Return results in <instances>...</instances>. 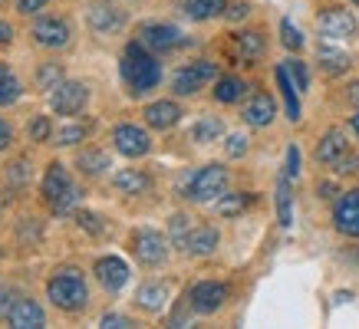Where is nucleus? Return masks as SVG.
I'll use <instances>...</instances> for the list:
<instances>
[{"instance_id":"nucleus-15","label":"nucleus","mask_w":359,"mask_h":329,"mask_svg":"<svg viewBox=\"0 0 359 329\" xmlns=\"http://www.w3.org/2000/svg\"><path fill=\"white\" fill-rule=\"evenodd\" d=\"M93 270H96L99 284L106 286L109 293H116V290H122V286L129 284V267H126V260H119V257H99Z\"/></svg>"},{"instance_id":"nucleus-13","label":"nucleus","mask_w":359,"mask_h":329,"mask_svg":"<svg viewBox=\"0 0 359 329\" xmlns=\"http://www.w3.org/2000/svg\"><path fill=\"white\" fill-rule=\"evenodd\" d=\"M333 220H337L339 234H346V237H359V188L356 191H346V195L337 201V208H333Z\"/></svg>"},{"instance_id":"nucleus-48","label":"nucleus","mask_w":359,"mask_h":329,"mask_svg":"<svg viewBox=\"0 0 359 329\" xmlns=\"http://www.w3.org/2000/svg\"><path fill=\"white\" fill-rule=\"evenodd\" d=\"M7 145H11V129H7V125L0 122V152H4Z\"/></svg>"},{"instance_id":"nucleus-20","label":"nucleus","mask_w":359,"mask_h":329,"mask_svg":"<svg viewBox=\"0 0 359 329\" xmlns=\"http://www.w3.org/2000/svg\"><path fill=\"white\" fill-rule=\"evenodd\" d=\"M112 185L119 188L122 195H145V191L152 188V181H149V175L139 172V168H122L119 175L112 178Z\"/></svg>"},{"instance_id":"nucleus-36","label":"nucleus","mask_w":359,"mask_h":329,"mask_svg":"<svg viewBox=\"0 0 359 329\" xmlns=\"http://www.w3.org/2000/svg\"><path fill=\"white\" fill-rule=\"evenodd\" d=\"M86 125H66V129L56 132V145H76L86 139Z\"/></svg>"},{"instance_id":"nucleus-37","label":"nucleus","mask_w":359,"mask_h":329,"mask_svg":"<svg viewBox=\"0 0 359 329\" xmlns=\"http://www.w3.org/2000/svg\"><path fill=\"white\" fill-rule=\"evenodd\" d=\"M333 172H337V175H353V172H359V155L356 152L339 155L337 162H333Z\"/></svg>"},{"instance_id":"nucleus-21","label":"nucleus","mask_w":359,"mask_h":329,"mask_svg":"<svg viewBox=\"0 0 359 329\" xmlns=\"http://www.w3.org/2000/svg\"><path fill=\"white\" fill-rule=\"evenodd\" d=\"M218 230L215 227H195L188 230V241H185V251L195 253V257H205V253H211L215 247H218Z\"/></svg>"},{"instance_id":"nucleus-6","label":"nucleus","mask_w":359,"mask_h":329,"mask_svg":"<svg viewBox=\"0 0 359 329\" xmlns=\"http://www.w3.org/2000/svg\"><path fill=\"white\" fill-rule=\"evenodd\" d=\"M139 43L149 46L152 53H172V50H178L185 43V36L172 23H145L139 30Z\"/></svg>"},{"instance_id":"nucleus-27","label":"nucleus","mask_w":359,"mask_h":329,"mask_svg":"<svg viewBox=\"0 0 359 329\" xmlns=\"http://www.w3.org/2000/svg\"><path fill=\"white\" fill-rule=\"evenodd\" d=\"M244 92H248V86H244L238 76H221L218 83H215V99H218V102H224V106L238 102Z\"/></svg>"},{"instance_id":"nucleus-26","label":"nucleus","mask_w":359,"mask_h":329,"mask_svg":"<svg viewBox=\"0 0 359 329\" xmlns=\"http://www.w3.org/2000/svg\"><path fill=\"white\" fill-rule=\"evenodd\" d=\"M316 56H320V66L327 69L330 76H339V73H346V69H349V56L343 53V50H333V46L320 43Z\"/></svg>"},{"instance_id":"nucleus-43","label":"nucleus","mask_w":359,"mask_h":329,"mask_svg":"<svg viewBox=\"0 0 359 329\" xmlns=\"http://www.w3.org/2000/svg\"><path fill=\"white\" fill-rule=\"evenodd\" d=\"M102 326L106 329H126V326H132V319L119 316V313H106V316H102Z\"/></svg>"},{"instance_id":"nucleus-25","label":"nucleus","mask_w":359,"mask_h":329,"mask_svg":"<svg viewBox=\"0 0 359 329\" xmlns=\"http://www.w3.org/2000/svg\"><path fill=\"white\" fill-rule=\"evenodd\" d=\"M182 10L191 17V20H211L218 13L228 10V0H185Z\"/></svg>"},{"instance_id":"nucleus-7","label":"nucleus","mask_w":359,"mask_h":329,"mask_svg":"<svg viewBox=\"0 0 359 329\" xmlns=\"http://www.w3.org/2000/svg\"><path fill=\"white\" fill-rule=\"evenodd\" d=\"M224 300H228V286L218 284V280H201V284L191 286V293H188V303L195 313L201 316H211V313H218L224 307Z\"/></svg>"},{"instance_id":"nucleus-8","label":"nucleus","mask_w":359,"mask_h":329,"mask_svg":"<svg viewBox=\"0 0 359 329\" xmlns=\"http://www.w3.org/2000/svg\"><path fill=\"white\" fill-rule=\"evenodd\" d=\"M86 102H89V89L83 83H73V79L60 83L50 92V106H53L56 115H76V112H83Z\"/></svg>"},{"instance_id":"nucleus-10","label":"nucleus","mask_w":359,"mask_h":329,"mask_svg":"<svg viewBox=\"0 0 359 329\" xmlns=\"http://www.w3.org/2000/svg\"><path fill=\"white\" fill-rule=\"evenodd\" d=\"M320 33L327 36V40H349L353 33H356V17L343 7H330V10L320 13Z\"/></svg>"},{"instance_id":"nucleus-40","label":"nucleus","mask_w":359,"mask_h":329,"mask_svg":"<svg viewBox=\"0 0 359 329\" xmlns=\"http://www.w3.org/2000/svg\"><path fill=\"white\" fill-rule=\"evenodd\" d=\"M283 175L290 178V181L300 175V148H297V145H290V148H287V168H283Z\"/></svg>"},{"instance_id":"nucleus-32","label":"nucleus","mask_w":359,"mask_h":329,"mask_svg":"<svg viewBox=\"0 0 359 329\" xmlns=\"http://www.w3.org/2000/svg\"><path fill=\"white\" fill-rule=\"evenodd\" d=\"M79 168H83L86 175H99L102 168H109V158L102 152H83L79 155Z\"/></svg>"},{"instance_id":"nucleus-34","label":"nucleus","mask_w":359,"mask_h":329,"mask_svg":"<svg viewBox=\"0 0 359 329\" xmlns=\"http://www.w3.org/2000/svg\"><path fill=\"white\" fill-rule=\"evenodd\" d=\"M50 135H53V129H50V119H46V115H36V119L27 125V139H30V142H46Z\"/></svg>"},{"instance_id":"nucleus-12","label":"nucleus","mask_w":359,"mask_h":329,"mask_svg":"<svg viewBox=\"0 0 359 329\" xmlns=\"http://www.w3.org/2000/svg\"><path fill=\"white\" fill-rule=\"evenodd\" d=\"M33 40L40 46L60 50V46L69 43V23H66L63 17H43V20L33 23Z\"/></svg>"},{"instance_id":"nucleus-42","label":"nucleus","mask_w":359,"mask_h":329,"mask_svg":"<svg viewBox=\"0 0 359 329\" xmlns=\"http://www.w3.org/2000/svg\"><path fill=\"white\" fill-rule=\"evenodd\" d=\"M244 152H248V139H244V135H228V155L231 158H241Z\"/></svg>"},{"instance_id":"nucleus-5","label":"nucleus","mask_w":359,"mask_h":329,"mask_svg":"<svg viewBox=\"0 0 359 329\" xmlns=\"http://www.w3.org/2000/svg\"><path fill=\"white\" fill-rule=\"evenodd\" d=\"M132 253L145 267H158L168 257V241H165L158 230H135L132 234Z\"/></svg>"},{"instance_id":"nucleus-38","label":"nucleus","mask_w":359,"mask_h":329,"mask_svg":"<svg viewBox=\"0 0 359 329\" xmlns=\"http://www.w3.org/2000/svg\"><path fill=\"white\" fill-rule=\"evenodd\" d=\"M283 66H287V73H290V79H294V83H297V89L304 92V89H306V83H310V76H306V66L300 63V59H287V63H283Z\"/></svg>"},{"instance_id":"nucleus-28","label":"nucleus","mask_w":359,"mask_h":329,"mask_svg":"<svg viewBox=\"0 0 359 329\" xmlns=\"http://www.w3.org/2000/svg\"><path fill=\"white\" fill-rule=\"evenodd\" d=\"M224 135V125H221V119H215V115H205V119L195 122V129H191V139L201 145L215 142V139H221Z\"/></svg>"},{"instance_id":"nucleus-18","label":"nucleus","mask_w":359,"mask_h":329,"mask_svg":"<svg viewBox=\"0 0 359 329\" xmlns=\"http://www.w3.org/2000/svg\"><path fill=\"white\" fill-rule=\"evenodd\" d=\"M89 27L96 33H116L126 23V17H122V10H116L112 4H106V0H96L93 7H89Z\"/></svg>"},{"instance_id":"nucleus-46","label":"nucleus","mask_w":359,"mask_h":329,"mask_svg":"<svg viewBox=\"0 0 359 329\" xmlns=\"http://www.w3.org/2000/svg\"><path fill=\"white\" fill-rule=\"evenodd\" d=\"M248 13H250V7H248V4H234V7H231V10H228V20H244Z\"/></svg>"},{"instance_id":"nucleus-45","label":"nucleus","mask_w":359,"mask_h":329,"mask_svg":"<svg viewBox=\"0 0 359 329\" xmlns=\"http://www.w3.org/2000/svg\"><path fill=\"white\" fill-rule=\"evenodd\" d=\"M13 303H17V300H13V293L11 290H0V316H7V313H11V307Z\"/></svg>"},{"instance_id":"nucleus-47","label":"nucleus","mask_w":359,"mask_h":329,"mask_svg":"<svg viewBox=\"0 0 359 329\" xmlns=\"http://www.w3.org/2000/svg\"><path fill=\"white\" fill-rule=\"evenodd\" d=\"M11 36H13L11 23H4V20H0V46H7V43H11Z\"/></svg>"},{"instance_id":"nucleus-16","label":"nucleus","mask_w":359,"mask_h":329,"mask_svg":"<svg viewBox=\"0 0 359 329\" xmlns=\"http://www.w3.org/2000/svg\"><path fill=\"white\" fill-rule=\"evenodd\" d=\"M142 115H145V122H149L152 129L165 132V129H172V125H178L182 109H178V102H172V99H158V102H149Z\"/></svg>"},{"instance_id":"nucleus-23","label":"nucleus","mask_w":359,"mask_h":329,"mask_svg":"<svg viewBox=\"0 0 359 329\" xmlns=\"http://www.w3.org/2000/svg\"><path fill=\"white\" fill-rule=\"evenodd\" d=\"M165 300H168V286L165 284H142L139 293H135V303L142 309H149V313H158L165 307Z\"/></svg>"},{"instance_id":"nucleus-14","label":"nucleus","mask_w":359,"mask_h":329,"mask_svg":"<svg viewBox=\"0 0 359 329\" xmlns=\"http://www.w3.org/2000/svg\"><path fill=\"white\" fill-rule=\"evenodd\" d=\"M273 115H277V106H273V99L267 92H254V96L244 102V112H241V119L248 122L250 129H264V125H271Z\"/></svg>"},{"instance_id":"nucleus-3","label":"nucleus","mask_w":359,"mask_h":329,"mask_svg":"<svg viewBox=\"0 0 359 329\" xmlns=\"http://www.w3.org/2000/svg\"><path fill=\"white\" fill-rule=\"evenodd\" d=\"M224 188H228V168L205 164V168H198L195 175L185 181V197L205 204V201H215V197L224 195Z\"/></svg>"},{"instance_id":"nucleus-39","label":"nucleus","mask_w":359,"mask_h":329,"mask_svg":"<svg viewBox=\"0 0 359 329\" xmlns=\"http://www.w3.org/2000/svg\"><path fill=\"white\" fill-rule=\"evenodd\" d=\"M172 241L185 251V241H188V218L185 214H175L172 218Z\"/></svg>"},{"instance_id":"nucleus-41","label":"nucleus","mask_w":359,"mask_h":329,"mask_svg":"<svg viewBox=\"0 0 359 329\" xmlns=\"http://www.w3.org/2000/svg\"><path fill=\"white\" fill-rule=\"evenodd\" d=\"M76 220H79V227H86L89 234H102V230H106V227H102V224H99V218H96V214H89V211H79V214H76Z\"/></svg>"},{"instance_id":"nucleus-2","label":"nucleus","mask_w":359,"mask_h":329,"mask_svg":"<svg viewBox=\"0 0 359 329\" xmlns=\"http://www.w3.org/2000/svg\"><path fill=\"white\" fill-rule=\"evenodd\" d=\"M46 293L53 300V307L66 309V313L83 309L89 300L86 280H83V274H76V270H60V274H53L50 284H46Z\"/></svg>"},{"instance_id":"nucleus-33","label":"nucleus","mask_w":359,"mask_h":329,"mask_svg":"<svg viewBox=\"0 0 359 329\" xmlns=\"http://www.w3.org/2000/svg\"><path fill=\"white\" fill-rule=\"evenodd\" d=\"M36 79H40V86H43V89H50V92H53V89L63 83V73H60V66H56V63H43V66H40V73H36Z\"/></svg>"},{"instance_id":"nucleus-24","label":"nucleus","mask_w":359,"mask_h":329,"mask_svg":"<svg viewBox=\"0 0 359 329\" xmlns=\"http://www.w3.org/2000/svg\"><path fill=\"white\" fill-rule=\"evenodd\" d=\"M264 46H267L264 43V33H257V30H244L234 36V53L241 59H257L264 53Z\"/></svg>"},{"instance_id":"nucleus-44","label":"nucleus","mask_w":359,"mask_h":329,"mask_svg":"<svg viewBox=\"0 0 359 329\" xmlns=\"http://www.w3.org/2000/svg\"><path fill=\"white\" fill-rule=\"evenodd\" d=\"M46 7V0H17V10L20 13H36V10H43Z\"/></svg>"},{"instance_id":"nucleus-22","label":"nucleus","mask_w":359,"mask_h":329,"mask_svg":"<svg viewBox=\"0 0 359 329\" xmlns=\"http://www.w3.org/2000/svg\"><path fill=\"white\" fill-rule=\"evenodd\" d=\"M277 86H280V96L287 102V119L297 122L300 119V99H297V83L290 79L287 66H277Z\"/></svg>"},{"instance_id":"nucleus-29","label":"nucleus","mask_w":359,"mask_h":329,"mask_svg":"<svg viewBox=\"0 0 359 329\" xmlns=\"http://www.w3.org/2000/svg\"><path fill=\"white\" fill-rule=\"evenodd\" d=\"M277 218H280V227H290L294 224V211H290V178L280 175L277 181Z\"/></svg>"},{"instance_id":"nucleus-19","label":"nucleus","mask_w":359,"mask_h":329,"mask_svg":"<svg viewBox=\"0 0 359 329\" xmlns=\"http://www.w3.org/2000/svg\"><path fill=\"white\" fill-rule=\"evenodd\" d=\"M349 152V142H346V135L339 129H330L323 139H320V145H316V162H323V164H333L339 158V155H346Z\"/></svg>"},{"instance_id":"nucleus-4","label":"nucleus","mask_w":359,"mask_h":329,"mask_svg":"<svg viewBox=\"0 0 359 329\" xmlns=\"http://www.w3.org/2000/svg\"><path fill=\"white\" fill-rule=\"evenodd\" d=\"M43 197L50 201V208H53L56 214H66V211L79 201V188L69 181V175H66V168L60 162H53L50 168H46V175H43Z\"/></svg>"},{"instance_id":"nucleus-31","label":"nucleus","mask_w":359,"mask_h":329,"mask_svg":"<svg viewBox=\"0 0 359 329\" xmlns=\"http://www.w3.org/2000/svg\"><path fill=\"white\" fill-rule=\"evenodd\" d=\"M250 201H254V197L244 195V191H234V195H221V197H218V214H221V218H234V214H241V211H248Z\"/></svg>"},{"instance_id":"nucleus-30","label":"nucleus","mask_w":359,"mask_h":329,"mask_svg":"<svg viewBox=\"0 0 359 329\" xmlns=\"http://www.w3.org/2000/svg\"><path fill=\"white\" fill-rule=\"evenodd\" d=\"M20 92H23L20 79H17L7 66L0 63V106H11V102H17V99H20Z\"/></svg>"},{"instance_id":"nucleus-49","label":"nucleus","mask_w":359,"mask_h":329,"mask_svg":"<svg viewBox=\"0 0 359 329\" xmlns=\"http://www.w3.org/2000/svg\"><path fill=\"white\" fill-rule=\"evenodd\" d=\"M349 99H353V102H356V106H359V83H356V86H353V89H349Z\"/></svg>"},{"instance_id":"nucleus-35","label":"nucleus","mask_w":359,"mask_h":329,"mask_svg":"<svg viewBox=\"0 0 359 329\" xmlns=\"http://www.w3.org/2000/svg\"><path fill=\"white\" fill-rule=\"evenodd\" d=\"M280 40L287 50H300V46H304V33L297 30L290 20H280Z\"/></svg>"},{"instance_id":"nucleus-50","label":"nucleus","mask_w":359,"mask_h":329,"mask_svg":"<svg viewBox=\"0 0 359 329\" xmlns=\"http://www.w3.org/2000/svg\"><path fill=\"white\" fill-rule=\"evenodd\" d=\"M353 132H356V139H359V112L353 115Z\"/></svg>"},{"instance_id":"nucleus-11","label":"nucleus","mask_w":359,"mask_h":329,"mask_svg":"<svg viewBox=\"0 0 359 329\" xmlns=\"http://www.w3.org/2000/svg\"><path fill=\"white\" fill-rule=\"evenodd\" d=\"M112 142H116V148L126 158H142V155H149V148H152L149 132L139 129V125H119V129L112 132Z\"/></svg>"},{"instance_id":"nucleus-1","label":"nucleus","mask_w":359,"mask_h":329,"mask_svg":"<svg viewBox=\"0 0 359 329\" xmlns=\"http://www.w3.org/2000/svg\"><path fill=\"white\" fill-rule=\"evenodd\" d=\"M122 79L129 83V89L135 96L149 92L162 83V66L152 56V50L142 43H129L126 46V56H122Z\"/></svg>"},{"instance_id":"nucleus-17","label":"nucleus","mask_w":359,"mask_h":329,"mask_svg":"<svg viewBox=\"0 0 359 329\" xmlns=\"http://www.w3.org/2000/svg\"><path fill=\"white\" fill-rule=\"evenodd\" d=\"M7 323H11L13 329H40L46 323V316H43V309H40V303L17 300L11 307V313H7Z\"/></svg>"},{"instance_id":"nucleus-9","label":"nucleus","mask_w":359,"mask_h":329,"mask_svg":"<svg viewBox=\"0 0 359 329\" xmlns=\"http://www.w3.org/2000/svg\"><path fill=\"white\" fill-rule=\"evenodd\" d=\"M215 63H208V59H201V63H191L185 66V69H178L172 79V86L178 96H191V92H198V89L205 86V83H211L215 79Z\"/></svg>"}]
</instances>
